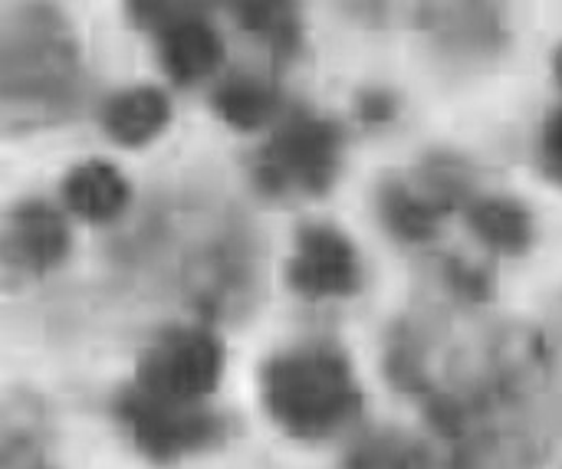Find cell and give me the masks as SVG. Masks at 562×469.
Returning a JSON list of instances; mask_svg holds the SVG:
<instances>
[{
    "mask_svg": "<svg viewBox=\"0 0 562 469\" xmlns=\"http://www.w3.org/2000/svg\"><path fill=\"white\" fill-rule=\"evenodd\" d=\"M441 283L451 296L461 302L481 306L494 299V270L484 263H471L464 256H445L441 260Z\"/></svg>",
    "mask_w": 562,
    "mask_h": 469,
    "instance_id": "obj_21",
    "label": "cell"
},
{
    "mask_svg": "<svg viewBox=\"0 0 562 469\" xmlns=\"http://www.w3.org/2000/svg\"><path fill=\"white\" fill-rule=\"evenodd\" d=\"M382 227L398 240V243H428L438 237L448 210H441L435 201H428L408 178H385L375 194Z\"/></svg>",
    "mask_w": 562,
    "mask_h": 469,
    "instance_id": "obj_15",
    "label": "cell"
},
{
    "mask_svg": "<svg viewBox=\"0 0 562 469\" xmlns=\"http://www.w3.org/2000/svg\"><path fill=\"white\" fill-rule=\"evenodd\" d=\"M553 76H557V82L562 85V46L553 53Z\"/></svg>",
    "mask_w": 562,
    "mask_h": 469,
    "instance_id": "obj_25",
    "label": "cell"
},
{
    "mask_svg": "<svg viewBox=\"0 0 562 469\" xmlns=\"http://www.w3.org/2000/svg\"><path fill=\"white\" fill-rule=\"evenodd\" d=\"M69 247H72L69 224L53 204L30 197L7 210L3 270H7L10 283H13V276H20V279L46 276L69 256Z\"/></svg>",
    "mask_w": 562,
    "mask_h": 469,
    "instance_id": "obj_8",
    "label": "cell"
},
{
    "mask_svg": "<svg viewBox=\"0 0 562 469\" xmlns=\"http://www.w3.org/2000/svg\"><path fill=\"white\" fill-rule=\"evenodd\" d=\"M267 417L293 441L319 444L362 414V388L336 345L310 342L277 352L260 368Z\"/></svg>",
    "mask_w": 562,
    "mask_h": 469,
    "instance_id": "obj_2",
    "label": "cell"
},
{
    "mask_svg": "<svg viewBox=\"0 0 562 469\" xmlns=\"http://www.w3.org/2000/svg\"><path fill=\"white\" fill-rule=\"evenodd\" d=\"M211 108L224 125L237 131H260L267 125H277L286 112L280 89L254 72L224 76L211 92Z\"/></svg>",
    "mask_w": 562,
    "mask_h": 469,
    "instance_id": "obj_14",
    "label": "cell"
},
{
    "mask_svg": "<svg viewBox=\"0 0 562 469\" xmlns=\"http://www.w3.org/2000/svg\"><path fill=\"white\" fill-rule=\"evenodd\" d=\"M342 469H435V460L422 441L402 431H379L349 450Z\"/></svg>",
    "mask_w": 562,
    "mask_h": 469,
    "instance_id": "obj_18",
    "label": "cell"
},
{
    "mask_svg": "<svg viewBox=\"0 0 562 469\" xmlns=\"http://www.w3.org/2000/svg\"><path fill=\"white\" fill-rule=\"evenodd\" d=\"M207 10L211 0H125L128 20L151 36H161L188 20L207 16Z\"/></svg>",
    "mask_w": 562,
    "mask_h": 469,
    "instance_id": "obj_20",
    "label": "cell"
},
{
    "mask_svg": "<svg viewBox=\"0 0 562 469\" xmlns=\"http://www.w3.org/2000/svg\"><path fill=\"white\" fill-rule=\"evenodd\" d=\"M356 115L366 125H392L398 115V99L389 89H362L356 99Z\"/></svg>",
    "mask_w": 562,
    "mask_h": 469,
    "instance_id": "obj_23",
    "label": "cell"
},
{
    "mask_svg": "<svg viewBox=\"0 0 562 469\" xmlns=\"http://www.w3.org/2000/svg\"><path fill=\"white\" fill-rule=\"evenodd\" d=\"M171 122V102L158 85H132L99 105V125L119 148H145Z\"/></svg>",
    "mask_w": 562,
    "mask_h": 469,
    "instance_id": "obj_10",
    "label": "cell"
},
{
    "mask_svg": "<svg viewBox=\"0 0 562 469\" xmlns=\"http://www.w3.org/2000/svg\"><path fill=\"white\" fill-rule=\"evenodd\" d=\"M237 26L257 36L277 59H293L303 49L300 0H224Z\"/></svg>",
    "mask_w": 562,
    "mask_h": 469,
    "instance_id": "obj_16",
    "label": "cell"
},
{
    "mask_svg": "<svg viewBox=\"0 0 562 469\" xmlns=\"http://www.w3.org/2000/svg\"><path fill=\"white\" fill-rule=\"evenodd\" d=\"M471 233L497 256H527L537 243V220L530 207L504 194H477L464 207Z\"/></svg>",
    "mask_w": 562,
    "mask_h": 469,
    "instance_id": "obj_13",
    "label": "cell"
},
{
    "mask_svg": "<svg viewBox=\"0 0 562 469\" xmlns=\"http://www.w3.org/2000/svg\"><path fill=\"white\" fill-rule=\"evenodd\" d=\"M181 283L201 312H231L254 293V256L234 227L201 243L181 270Z\"/></svg>",
    "mask_w": 562,
    "mask_h": 469,
    "instance_id": "obj_7",
    "label": "cell"
},
{
    "mask_svg": "<svg viewBox=\"0 0 562 469\" xmlns=\"http://www.w3.org/2000/svg\"><path fill=\"white\" fill-rule=\"evenodd\" d=\"M418 23L451 56H491L507 43L501 0H422Z\"/></svg>",
    "mask_w": 562,
    "mask_h": 469,
    "instance_id": "obj_9",
    "label": "cell"
},
{
    "mask_svg": "<svg viewBox=\"0 0 562 469\" xmlns=\"http://www.w3.org/2000/svg\"><path fill=\"white\" fill-rule=\"evenodd\" d=\"M537 161L547 181L562 187V105L553 108L540 128V141H537Z\"/></svg>",
    "mask_w": 562,
    "mask_h": 469,
    "instance_id": "obj_22",
    "label": "cell"
},
{
    "mask_svg": "<svg viewBox=\"0 0 562 469\" xmlns=\"http://www.w3.org/2000/svg\"><path fill=\"white\" fill-rule=\"evenodd\" d=\"M385 375L398 391H405L418 401H425L438 388L428 375V352H425L418 329H412L405 322L395 325L389 348H385Z\"/></svg>",
    "mask_w": 562,
    "mask_h": 469,
    "instance_id": "obj_19",
    "label": "cell"
},
{
    "mask_svg": "<svg viewBox=\"0 0 562 469\" xmlns=\"http://www.w3.org/2000/svg\"><path fill=\"white\" fill-rule=\"evenodd\" d=\"M408 181L428 197L435 201L441 210H454V207H468L477 194H474V168L461 158V155H451V151H431L425 155Z\"/></svg>",
    "mask_w": 562,
    "mask_h": 469,
    "instance_id": "obj_17",
    "label": "cell"
},
{
    "mask_svg": "<svg viewBox=\"0 0 562 469\" xmlns=\"http://www.w3.org/2000/svg\"><path fill=\"white\" fill-rule=\"evenodd\" d=\"M333 3H339L342 13H349L352 20L369 23V26H379L389 13V0H333Z\"/></svg>",
    "mask_w": 562,
    "mask_h": 469,
    "instance_id": "obj_24",
    "label": "cell"
},
{
    "mask_svg": "<svg viewBox=\"0 0 562 469\" xmlns=\"http://www.w3.org/2000/svg\"><path fill=\"white\" fill-rule=\"evenodd\" d=\"M3 128L40 131L79 115L86 72L76 33L53 0H16L3 13Z\"/></svg>",
    "mask_w": 562,
    "mask_h": 469,
    "instance_id": "obj_1",
    "label": "cell"
},
{
    "mask_svg": "<svg viewBox=\"0 0 562 469\" xmlns=\"http://www.w3.org/2000/svg\"><path fill=\"white\" fill-rule=\"evenodd\" d=\"M342 128L310 108H286L270 138L250 155V181L270 201L323 197L342 171Z\"/></svg>",
    "mask_w": 562,
    "mask_h": 469,
    "instance_id": "obj_3",
    "label": "cell"
},
{
    "mask_svg": "<svg viewBox=\"0 0 562 469\" xmlns=\"http://www.w3.org/2000/svg\"><path fill=\"white\" fill-rule=\"evenodd\" d=\"M115 421L128 434L132 447L158 464H181L188 457L217 450L231 437V424L224 414L201 404H178V401H161L135 385L115 394Z\"/></svg>",
    "mask_w": 562,
    "mask_h": 469,
    "instance_id": "obj_4",
    "label": "cell"
},
{
    "mask_svg": "<svg viewBox=\"0 0 562 469\" xmlns=\"http://www.w3.org/2000/svg\"><path fill=\"white\" fill-rule=\"evenodd\" d=\"M128 201H132V187L125 174L109 161L89 158L63 178V204L72 217L86 224L102 227L119 220L128 210Z\"/></svg>",
    "mask_w": 562,
    "mask_h": 469,
    "instance_id": "obj_12",
    "label": "cell"
},
{
    "mask_svg": "<svg viewBox=\"0 0 562 469\" xmlns=\"http://www.w3.org/2000/svg\"><path fill=\"white\" fill-rule=\"evenodd\" d=\"M224 375V345L204 325H168L135 365V388L178 404H201Z\"/></svg>",
    "mask_w": 562,
    "mask_h": 469,
    "instance_id": "obj_5",
    "label": "cell"
},
{
    "mask_svg": "<svg viewBox=\"0 0 562 469\" xmlns=\"http://www.w3.org/2000/svg\"><path fill=\"white\" fill-rule=\"evenodd\" d=\"M155 43H158V62L165 76L181 89H191L211 79L224 62V39L207 16L188 20L155 36Z\"/></svg>",
    "mask_w": 562,
    "mask_h": 469,
    "instance_id": "obj_11",
    "label": "cell"
},
{
    "mask_svg": "<svg viewBox=\"0 0 562 469\" xmlns=\"http://www.w3.org/2000/svg\"><path fill=\"white\" fill-rule=\"evenodd\" d=\"M286 283L310 302L356 296L362 289V260L356 243L333 224H303L286 263Z\"/></svg>",
    "mask_w": 562,
    "mask_h": 469,
    "instance_id": "obj_6",
    "label": "cell"
}]
</instances>
